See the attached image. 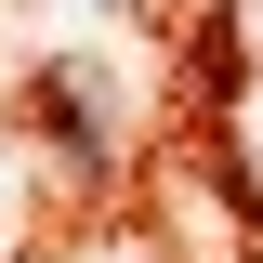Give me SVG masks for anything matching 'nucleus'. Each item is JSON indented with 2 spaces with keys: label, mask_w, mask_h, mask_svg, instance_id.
Returning a JSON list of instances; mask_svg holds the SVG:
<instances>
[{
  "label": "nucleus",
  "mask_w": 263,
  "mask_h": 263,
  "mask_svg": "<svg viewBox=\"0 0 263 263\" xmlns=\"http://www.w3.org/2000/svg\"><path fill=\"white\" fill-rule=\"evenodd\" d=\"M40 119L66 132V158H105V79L92 66H53V79H40Z\"/></svg>",
  "instance_id": "f257e3e1"
}]
</instances>
